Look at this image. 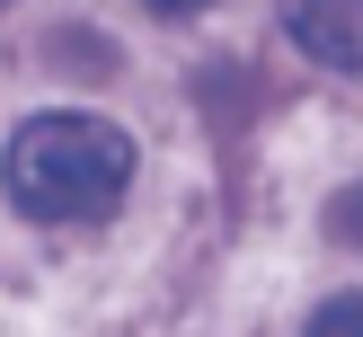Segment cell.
I'll return each mask as SVG.
<instances>
[{
    "instance_id": "5",
    "label": "cell",
    "mask_w": 363,
    "mask_h": 337,
    "mask_svg": "<svg viewBox=\"0 0 363 337\" xmlns=\"http://www.w3.org/2000/svg\"><path fill=\"white\" fill-rule=\"evenodd\" d=\"M151 9H169V18H195V9H213V0H151Z\"/></svg>"
},
{
    "instance_id": "4",
    "label": "cell",
    "mask_w": 363,
    "mask_h": 337,
    "mask_svg": "<svg viewBox=\"0 0 363 337\" xmlns=\"http://www.w3.org/2000/svg\"><path fill=\"white\" fill-rule=\"evenodd\" d=\"M328 231H337L346 248H363V187H346V195L328 204Z\"/></svg>"
},
{
    "instance_id": "3",
    "label": "cell",
    "mask_w": 363,
    "mask_h": 337,
    "mask_svg": "<svg viewBox=\"0 0 363 337\" xmlns=\"http://www.w3.org/2000/svg\"><path fill=\"white\" fill-rule=\"evenodd\" d=\"M311 337H363V293H337L328 311L311 319Z\"/></svg>"
},
{
    "instance_id": "1",
    "label": "cell",
    "mask_w": 363,
    "mask_h": 337,
    "mask_svg": "<svg viewBox=\"0 0 363 337\" xmlns=\"http://www.w3.org/2000/svg\"><path fill=\"white\" fill-rule=\"evenodd\" d=\"M0 177H9V204L35 222H89L133 187V142L98 116H35L18 124Z\"/></svg>"
},
{
    "instance_id": "2",
    "label": "cell",
    "mask_w": 363,
    "mask_h": 337,
    "mask_svg": "<svg viewBox=\"0 0 363 337\" xmlns=\"http://www.w3.org/2000/svg\"><path fill=\"white\" fill-rule=\"evenodd\" d=\"M284 27L311 62L363 71V0H284Z\"/></svg>"
}]
</instances>
